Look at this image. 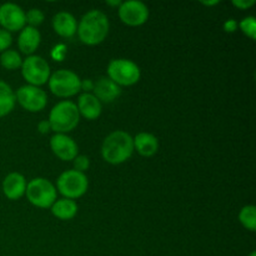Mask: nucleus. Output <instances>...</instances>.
<instances>
[{
	"label": "nucleus",
	"mask_w": 256,
	"mask_h": 256,
	"mask_svg": "<svg viewBox=\"0 0 256 256\" xmlns=\"http://www.w3.org/2000/svg\"><path fill=\"white\" fill-rule=\"evenodd\" d=\"M106 4L110 5V6H118V8H119V5L122 4V2H119V0H115V2H110V0H108Z\"/></svg>",
	"instance_id": "7c9ffc66"
},
{
	"label": "nucleus",
	"mask_w": 256,
	"mask_h": 256,
	"mask_svg": "<svg viewBox=\"0 0 256 256\" xmlns=\"http://www.w3.org/2000/svg\"><path fill=\"white\" fill-rule=\"evenodd\" d=\"M132 142H134V150H136L138 154L142 156L150 158L156 154L159 150V140L150 132H139L132 138Z\"/></svg>",
	"instance_id": "a211bd4d"
},
{
	"label": "nucleus",
	"mask_w": 256,
	"mask_h": 256,
	"mask_svg": "<svg viewBox=\"0 0 256 256\" xmlns=\"http://www.w3.org/2000/svg\"><path fill=\"white\" fill-rule=\"evenodd\" d=\"M118 15L124 24L129 26H140L149 19V8L139 0H126L119 5Z\"/></svg>",
	"instance_id": "9d476101"
},
{
	"label": "nucleus",
	"mask_w": 256,
	"mask_h": 256,
	"mask_svg": "<svg viewBox=\"0 0 256 256\" xmlns=\"http://www.w3.org/2000/svg\"><path fill=\"white\" fill-rule=\"evenodd\" d=\"M49 89L58 98H72L82 92V79L72 70L60 69L49 78Z\"/></svg>",
	"instance_id": "423d86ee"
},
{
	"label": "nucleus",
	"mask_w": 256,
	"mask_h": 256,
	"mask_svg": "<svg viewBox=\"0 0 256 256\" xmlns=\"http://www.w3.org/2000/svg\"><path fill=\"white\" fill-rule=\"evenodd\" d=\"M92 89H94V82L92 80H82V90H84V92H90Z\"/></svg>",
	"instance_id": "c756f323"
},
{
	"label": "nucleus",
	"mask_w": 256,
	"mask_h": 256,
	"mask_svg": "<svg viewBox=\"0 0 256 256\" xmlns=\"http://www.w3.org/2000/svg\"><path fill=\"white\" fill-rule=\"evenodd\" d=\"M26 180L20 172H10L2 180V192L9 200H19L25 195L26 190Z\"/></svg>",
	"instance_id": "ddd939ff"
},
{
	"label": "nucleus",
	"mask_w": 256,
	"mask_h": 256,
	"mask_svg": "<svg viewBox=\"0 0 256 256\" xmlns=\"http://www.w3.org/2000/svg\"><path fill=\"white\" fill-rule=\"evenodd\" d=\"M110 24L106 14L99 9H92L85 12L78 22L76 34L84 44L98 45L106 39Z\"/></svg>",
	"instance_id": "f257e3e1"
},
{
	"label": "nucleus",
	"mask_w": 256,
	"mask_h": 256,
	"mask_svg": "<svg viewBox=\"0 0 256 256\" xmlns=\"http://www.w3.org/2000/svg\"><path fill=\"white\" fill-rule=\"evenodd\" d=\"M0 25L2 26V29L9 32H20L26 26V18L22 8L14 2L0 5Z\"/></svg>",
	"instance_id": "9b49d317"
},
{
	"label": "nucleus",
	"mask_w": 256,
	"mask_h": 256,
	"mask_svg": "<svg viewBox=\"0 0 256 256\" xmlns=\"http://www.w3.org/2000/svg\"><path fill=\"white\" fill-rule=\"evenodd\" d=\"M238 29V22L234 19H229L224 22V30L226 32H234Z\"/></svg>",
	"instance_id": "cd10ccee"
},
{
	"label": "nucleus",
	"mask_w": 256,
	"mask_h": 256,
	"mask_svg": "<svg viewBox=\"0 0 256 256\" xmlns=\"http://www.w3.org/2000/svg\"><path fill=\"white\" fill-rule=\"evenodd\" d=\"M0 64L6 70H16L22 68V55L14 49H8L0 54Z\"/></svg>",
	"instance_id": "412c9836"
},
{
	"label": "nucleus",
	"mask_w": 256,
	"mask_h": 256,
	"mask_svg": "<svg viewBox=\"0 0 256 256\" xmlns=\"http://www.w3.org/2000/svg\"><path fill=\"white\" fill-rule=\"evenodd\" d=\"M49 122L52 132L55 134H68L78 126L80 114L76 104L72 100H62L55 104L50 110Z\"/></svg>",
	"instance_id": "7ed1b4c3"
},
{
	"label": "nucleus",
	"mask_w": 256,
	"mask_h": 256,
	"mask_svg": "<svg viewBox=\"0 0 256 256\" xmlns=\"http://www.w3.org/2000/svg\"><path fill=\"white\" fill-rule=\"evenodd\" d=\"M15 100L22 109L30 112H39L48 104V95L45 90L32 85H22L15 92Z\"/></svg>",
	"instance_id": "1a4fd4ad"
},
{
	"label": "nucleus",
	"mask_w": 256,
	"mask_h": 256,
	"mask_svg": "<svg viewBox=\"0 0 256 256\" xmlns=\"http://www.w3.org/2000/svg\"><path fill=\"white\" fill-rule=\"evenodd\" d=\"M132 136L124 130H115L104 139L102 145V156L112 165L128 162L134 154Z\"/></svg>",
	"instance_id": "f03ea898"
},
{
	"label": "nucleus",
	"mask_w": 256,
	"mask_h": 256,
	"mask_svg": "<svg viewBox=\"0 0 256 256\" xmlns=\"http://www.w3.org/2000/svg\"><path fill=\"white\" fill-rule=\"evenodd\" d=\"M106 74L112 82L122 86H132L140 80L142 72L136 62L130 59H112L108 64Z\"/></svg>",
	"instance_id": "20e7f679"
},
{
	"label": "nucleus",
	"mask_w": 256,
	"mask_h": 256,
	"mask_svg": "<svg viewBox=\"0 0 256 256\" xmlns=\"http://www.w3.org/2000/svg\"><path fill=\"white\" fill-rule=\"evenodd\" d=\"M52 29L59 36L72 38L76 34L78 22L72 14L68 12H60L52 16Z\"/></svg>",
	"instance_id": "f3484780"
},
{
	"label": "nucleus",
	"mask_w": 256,
	"mask_h": 256,
	"mask_svg": "<svg viewBox=\"0 0 256 256\" xmlns=\"http://www.w3.org/2000/svg\"><path fill=\"white\" fill-rule=\"evenodd\" d=\"M56 190L65 199L75 200L82 198L89 188V180L85 172L74 169L65 170L56 180Z\"/></svg>",
	"instance_id": "0eeeda50"
},
{
	"label": "nucleus",
	"mask_w": 256,
	"mask_h": 256,
	"mask_svg": "<svg viewBox=\"0 0 256 256\" xmlns=\"http://www.w3.org/2000/svg\"><path fill=\"white\" fill-rule=\"evenodd\" d=\"M238 28H240L242 32L250 38L252 40L256 39V19L255 16L250 15V16L244 18L240 22H238Z\"/></svg>",
	"instance_id": "5701e85b"
},
{
	"label": "nucleus",
	"mask_w": 256,
	"mask_h": 256,
	"mask_svg": "<svg viewBox=\"0 0 256 256\" xmlns=\"http://www.w3.org/2000/svg\"><path fill=\"white\" fill-rule=\"evenodd\" d=\"M15 104V92L8 82L0 80V118L10 114L14 110Z\"/></svg>",
	"instance_id": "aec40b11"
},
{
	"label": "nucleus",
	"mask_w": 256,
	"mask_h": 256,
	"mask_svg": "<svg viewBox=\"0 0 256 256\" xmlns=\"http://www.w3.org/2000/svg\"><path fill=\"white\" fill-rule=\"evenodd\" d=\"M239 222L242 226L250 232H255L256 229V208L254 205H245L239 212Z\"/></svg>",
	"instance_id": "4be33fe9"
},
{
	"label": "nucleus",
	"mask_w": 256,
	"mask_h": 256,
	"mask_svg": "<svg viewBox=\"0 0 256 256\" xmlns=\"http://www.w3.org/2000/svg\"><path fill=\"white\" fill-rule=\"evenodd\" d=\"M249 256H256V252H250Z\"/></svg>",
	"instance_id": "473e14b6"
},
{
	"label": "nucleus",
	"mask_w": 256,
	"mask_h": 256,
	"mask_svg": "<svg viewBox=\"0 0 256 256\" xmlns=\"http://www.w3.org/2000/svg\"><path fill=\"white\" fill-rule=\"evenodd\" d=\"M25 18H26V24L29 25V26L36 28L39 26L40 24H42V22H44L45 19V15L44 12H42V10L38 9V8H32V9L28 10V12H25Z\"/></svg>",
	"instance_id": "b1692460"
},
{
	"label": "nucleus",
	"mask_w": 256,
	"mask_h": 256,
	"mask_svg": "<svg viewBox=\"0 0 256 256\" xmlns=\"http://www.w3.org/2000/svg\"><path fill=\"white\" fill-rule=\"evenodd\" d=\"M232 5L236 6L238 9H242V10H246L249 8L254 6L256 4L255 0H232Z\"/></svg>",
	"instance_id": "bb28decb"
},
{
	"label": "nucleus",
	"mask_w": 256,
	"mask_h": 256,
	"mask_svg": "<svg viewBox=\"0 0 256 256\" xmlns=\"http://www.w3.org/2000/svg\"><path fill=\"white\" fill-rule=\"evenodd\" d=\"M74 170L80 172H85L90 168V160L89 158L85 156V155H78L74 160Z\"/></svg>",
	"instance_id": "393cba45"
},
{
	"label": "nucleus",
	"mask_w": 256,
	"mask_h": 256,
	"mask_svg": "<svg viewBox=\"0 0 256 256\" xmlns=\"http://www.w3.org/2000/svg\"><path fill=\"white\" fill-rule=\"evenodd\" d=\"M26 199L30 204L40 209H48L52 208L56 200V188L50 180L45 178H34L26 184L25 190Z\"/></svg>",
	"instance_id": "39448f33"
},
{
	"label": "nucleus",
	"mask_w": 256,
	"mask_h": 256,
	"mask_svg": "<svg viewBox=\"0 0 256 256\" xmlns=\"http://www.w3.org/2000/svg\"><path fill=\"white\" fill-rule=\"evenodd\" d=\"M42 42V34L38 30V28H32L26 25L20 30V34L18 36V48L20 52L25 55H34L36 49Z\"/></svg>",
	"instance_id": "4468645a"
},
{
	"label": "nucleus",
	"mask_w": 256,
	"mask_h": 256,
	"mask_svg": "<svg viewBox=\"0 0 256 256\" xmlns=\"http://www.w3.org/2000/svg\"><path fill=\"white\" fill-rule=\"evenodd\" d=\"M78 209L79 208H78L75 200L65 199V198L56 199L54 204L52 205V208H50L52 214L60 220H72L76 215Z\"/></svg>",
	"instance_id": "6ab92c4d"
},
{
	"label": "nucleus",
	"mask_w": 256,
	"mask_h": 256,
	"mask_svg": "<svg viewBox=\"0 0 256 256\" xmlns=\"http://www.w3.org/2000/svg\"><path fill=\"white\" fill-rule=\"evenodd\" d=\"M20 69H22V75L25 82H28V85H32V86L40 88L42 85L46 84L52 75V70L46 60L35 54L22 59Z\"/></svg>",
	"instance_id": "6e6552de"
},
{
	"label": "nucleus",
	"mask_w": 256,
	"mask_h": 256,
	"mask_svg": "<svg viewBox=\"0 0 256 256\" xmlns=\"http://www.w3.org/2000/svg\"><path fill=\"white\" fill-rule=\"evenodd\" d=\"M78 110L80 116L86 120H95L102 115V104L92 92H82L78 99Z\"/></svg>",
	"instance_id": "dca6fc26"
},
{
	"label": "nucleus",
	"mask_w": 256,
	"mask_h": 256,
	"mask_svg": "<svg viewBox=\"0 0 256 256\" xmlns=\"http://www.w3.org/2000/svg\"><path fill=\"white\" fill-rule=\"evenodd\" d=\"M50 148L56 158L62 162H72L78 156L79 148L68 134H54L50 139Z\"/></svg>",
	"instance_id": "f8f14e48"
},
{
	"label": "nucleus",
	"mask_w": 256,
	"mask_h": 256,
	"mask_svg": "<svg viewBox=\"0 0 256 256\" xmlns=\"http://www.w3.org/2000/svg\"><path fill=\"white\" fill-rule=\"evenodd\" d=\"M202 5H218L219 2L218 0H214V2H202Z\"/></svg>",
	"instance_id": "2f4dec72"
},
{
	"label": "nucleus",
	"mask_w": 256,
	"mask_h": 256,
	"mask_svg": "<svg viewBox=\"0 0 256 256\" xmlns=\"http://www.w3.org/2000/svg\"><path fill=\"white\" fill-rule=\"evenodd\" d=\"M12 42V32H6V30L4 29H0V54L4 52L5 50L9 49Z\"/></svg>",
	"instance_id": "a878e982"
},
{
	"label": "nucleus",
	"mask_w": 256,
	"mask_h": 256,
	"mask_svg": "<svg viewBox=\"0 0 256 256\" xmlns=\"http://www.w3.org/2000/svg\"><path fill=\"white\" fill-rule=\"evenodd\" d=\"M38 130H39L40 134H48L49 132H52V128L48 120H42V122L38 124Z\"/></svg>",
	"instance_id": "c85d7f7f"
},
{
	"label": "nucleus",
	"mask_w": 256,
	"mask_h": 256,
	"mask_svg": "<svg viewBox=\"0 0 256 256\" xmlns=\"http://www.w3.org/2000/svg\"><path fill=\"white\" fill-rule=\"evenodd\" d=\"M92 92H94L92 94L102 104V102H112L116 100L122 94V88L112 82L108 76H102L96 80V82H94Z\"/></svg>",
	"instance_id": "2eb2a0df"
}]
</instances>
